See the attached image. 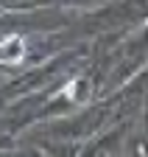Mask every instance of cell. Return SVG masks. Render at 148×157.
<instances>
[{
	"instance_id": "1",
	"label": "cell",
	"mask_w": 148,
	"mask_h": 157,
	"mask_svg": "<svg viewBox=\"0 0 148 157\" xmlns=\"http://www.w3.org/2000/svg\"><path fill=\"white\" fill-rule=\"evenodd\" d=\"M3 56H6L9 65H17L20 56H25V42H23L20 36H9L6 42H3Z\"/></svg>"
}]
</instances>
